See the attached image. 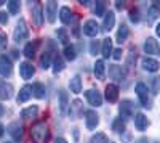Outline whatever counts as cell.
<instances>
[{
  "label": "cell",
  "mask_w": 160,
  "mask_h": 143,
  "mask_svg": "<svg viewBox=\"0 0 160 143\" xmlns=\"http://www.w3.org/2000/svg\"><path fill=\"white\" fill-rule=\"evenodd\" d=\"M31 137L35 143H43L47 138V125L45 122H37L31 129Z\"/></svg>",
  "instance_id": "cell-1"
},
{
  "label": "cell",
  "mask_w": 160,
  "mask_h": 143,
  "mask_svg": "<svg viewBox=\"0 0 160 143\" xmlns=\"http://www.w3.org/2000/svg\"><path fill=\"white\" fill-rule=\"evenodd\" d=\"M13 39H15V42H24L29 39V29L28 26H26V21L24 19H19L16 28H15V32H13Z\"/></svg>",
  "instance_id": "cell-2"
},
{
  "label": "cell",
  "mask_w": 160,
  "mask_h": 143,
  "mask_svg": "<svg viewBox=\"0 0 160 143\" xmlns=\"http://www.w3.org/2000/svg\"><path fill=\"white\" fill-rule=\"evenodd\" d=\"M135 92L138 95L139 103H141L142 106L148 108V105H149V88H148V85L142 84V82H138L136 87H135Z\"/></svg>",
  "instance_id": "cell-3"
},
{
  "label": "cell",
  "mask_w": 160,
  "mask_h": 143,
  "mask_svg": "<svg viewBox=\"0 0 160 143\" xmlns=\"http://www.w3.org/2000/svg\"><path fill=\"white\" fill-rule=\"evenodd\" d=\"M85 125H87L88 130H95V129L99 125V116L95 109L85 111Z\"/></svg>",
  "instance_id": "cell-4"
},
{
  "label": "cell",
  "mask_w": 160,
  "mask_h": 143,
  "mask_svg": "<svg viewBox=\"0 0 160 143\" xmlns=\"http://www.w3.org/2000/svg\"><path fill=\"white\" fill-rule=\"evenodd\" d=\"M85 98H87V101L90 103L91 106H101L102 105V95L98 92L96 88H90V90H87L85 92Z\"/></svg>",
  "instance_id": "cell-5"
},
{
  "label": "cell",
  "mask_w": 160,
  "mask_h": 143,
  "mask_svg": "<svg viewBox=\"0 0 160 143\" xmlns=\"http://www.w3.org/2000/svg\"><path fill=\"white\" fill-rule=\"evenodd\" d=\"M118 113L123 119H130L133 116V113H135V103H133L131 100H123L122 103H120Z\"/></svg>",
  "instance_id": "cell-6"
},
{
  "label": "cell",
  "mask_w": 160,
  "mask_h": 143,
  "mask_svg": "<svg viewBox=\"0 0 160 143\" xmlns=\"http://www.w3.org/2000/svg\"><path fill=\"white\" fill-rule=\"evenodd\" d=\"M13 72V64H11V60L7 56V55H2L0 56V76L2 77H10Z\"/></svg>",
  "instance_id": "cell-7"
},
{
  "label": "cell",
  "mask_w": 160,
  "mask_h": 143,
  "mask_svg": "<svg viewBox=\"0 0 160 143\" xmlns=\"http://www.w3.org/2000/svg\"><path fill=\"white\" fill-rule=\"evenodd\" d=\"M35 74V68L32 66V63H29V61H22L21 64H19V76L22 77L24 81H29V79H32V76Z\"/></svg>",
  "instance_id": "cell-8"
},
{
  "label": "cell",
  "mask_w": 160,
  "mask_h": 143,
  "mask_svg": "<svg viewBox=\"0 0 160 143\" xmlns=\"http://www.w3.org/2000/svg\"><path fill=\"white\" fill-rule=\"evenodd\" d=\"M83 34L88 37H96L99 34V24L95 19H88L83 24Z\"/></svg>",
  "instance_id": "cell-9"
},
{
  "label": "cell",
  "mask_w": 160,
  "mask_h": 143,
  "mask_svg": "<svg viewBox=\"0 0 160 143\" xmlns=\"http://www.w3.org/2000/svg\"><path fill=\"white\" fill-rule=\"evenodd\" d=\"M141 66H142L144 71H148V72H157L160 69V63L157 60H154V58H148V56H146L141 61Z\"/></svg>",
  "instance_id": "cell-10"
},
{
  "label": "cell",
  "mask_w": 160,
  "mask_h": 143,
  "mask_svg": "<svg viewBox=\"0 0 160 143\" xmlns=\"http://www.w3.org/2000/svg\"><path fill=\"white\" fill-rule=\"evenodd\" d=\"M45 13H47V19L48 23H55L56 16H58V3L56 2H47L45 5Z\"/></svg>",
  "instance_id": "cell-11"
},
{
  "label": "cell",
  "mask_w": 160,
  "mask_h": 143,
  "mask_svg": "<svg viewBox=\"0 0 160 143\" xmlns=\"http://www.w3.org/2000/svg\"><path fill=\"white\" fill-rule=\"evenodd\" d=\"M104 97L109 103H115L118 100V87L115 84H109L106 85V90H104Z\"/></svg>",
  "instance_id": "cell-12"
},
{
  "label": "cell",
  "mask_w": 160,
  "mask_h": 143,
  "mask_svg": "<svg viewBox=\"0 0 160 143\" xmlns=\"http://www.w3.org/2000/svg\"><path fill=\"white\" fill-rule=\"evenodd\" d=\"M32 23L35 26H42L43 24V7L42 3H35L32 8Z\"/></svg>",
  "instance_id": "cell-13"
},
{
  "label": "cell",
  "mask_w": 160,
  "mask_h": 143,
  "mask_svg": "<svg viewBox=\"0 0 160 143\" xmlns=\"http://www.w3.org/2000/svg\"><path fill=\"white\" fill-rule=\"evenodd\" d=\"M22 130L24 129H22V125L19 122H13V124L8 125V134L11 135V138L15 141H19L22 138Z\"/></svg>",
  "instance_id": "cell-14"
},
{
  "label": "cell",
  "mask_w": 160,
  "mask_h": 143,
  "mask_svg": "<svg viewBox=\"0 0 160 143\" xmlns=\"http://www.w3.org/2000/svg\"><path fill=\"white\" fill-rule=\"evenodd\" d=\"M135 127H136V130H139V132L146 130V129L149 127V119L146 118V114H142V113L135 114Z\"/></svg>",
  "instance_id": "cell-15"
},
{
  "label": "cell",
  "mask_w": 160,
  "mask_h": 143,
  "mask_svg": "<svg viewBox=\"0 0 160 143\" xmlns=\"http://www.w3.org/2000/svg\"><path fill=\"white\" fill-rule=\"evenodd\" d=\"M144 51L148 55H157L158 53V44L155 42L154 37H148L144 42Z\"/></svg>",
  "instance_id": "cell-16"
},
{
  "label": "cell",
  "mask_w": 160,
  "mask_h": 143,
  "mask_svg": "<svg viewBox=\"0 0 160 143\" xmlns=\"http://www.w3.org/2000/svg\"><path fill=\"white\" fill-rule=\"evenodd\" d=\"M109 77L114 81H122L125 77V69H122V66L112 64V66H109Z\"/></svg>",
  "instance_id": "cell-17"
},
{
  "label": "cell",
  "mask_w": 160,
  "mask_h": 143,
  "mask_svg": "<svg viewBox=\"0 0 160 143\" xmlns=\"http://www.w3.org/2000/svg\"><path fill=\"white\" fill-rule=\"evenodd\" d=\"M114 24H115V15H114V11H108V13L104 15V21H102V31L109 32V31L114 28Z\"/></svg>",
  "instance_id": "cell-18"
},
{
  "label": "cell",
  "mask_w": 160,
  "mask_h": 143,
  "mask_svg": "<svg viewBox=\"0 0 160 143\" xmlns=\"http://www.w3.org/2000/svg\"><path fill=\"white\" fill-rule=\"evenodd\" d=\"M69 88H71V92L75 93V95H78L80 92H82V77H80L78 74H75L69 81Z\"/></svg>",
  "instance_id": "cell-19"
},
{
  "label": "cell",
  "mask_w": 160,
  "mask_h": 143,
  "mask_svg": "<svg viewBox=\"0 0 160 143\" xmlns=\"http://www.w3.org/2000/svg\"><path fill=\"white\" fill-rule=\"evenodd\" d=\"M112 40H111V37H106L104 40L101 42V53H102V56L108 60L109 56H112Z\"/></svg>",
  "instance_id": "cell-20"
},
{
  "label": "cell",
  "mask_w": 160,
  "mask_h": 143,
  "mask_svg": "<svg viewBox=\"0 0 160 143\" xmlns=\"http://www.w3.org/2000/svg\"><path fill=\"white\" fill-rule=\"evenodd\" d=\"M93 72H95L96 79H99V81L104 79V77H106V63H104V60H96Z\"/></svg>",
  "instance_id": "cell-21"
},
{
  "label": "cell",
  "mask_w": 160,
  "mask_h": 143,
  "mask_svg": "<svg viewBox=\"0 0 160 143\" xmlns=\"http://www.w3.org/2000/svg\"><path fill=\"white\" fill-rule=\"evenodd\" d=\"M37 114H38V106H37V105H32V106H29V108H24V109H21V113H19L21 119H34Z\"/></svg>",
  "instance_id": "cell-22"
},
{
  "label": "cell",
  "mask_w": 160,
  "mask_h": 143,
  "mask_svg": "<svg viewBox=\"0 0 160 143\" xmlns=\"http://www.w3.org/2000/svg\"><path fill=\"white\" fill-rule=\"evenodd\" d=\"M13 97V87L11 84L0 82V100H10Z\"/></svg>",
  "instance_id": "cell-23"
},
{
  "label": "cell",
  "mask_w": 160,
  "mask_h": 143,
  "mask_svg": "<svg viewBox=\"0 0 160 143\" xmlns=\"http://www.w3.org/2000/svg\"><path fill=\"white\" fill-rule=\"evenodd\" d=\"M31 97H32V87H31V85H24V87L19 90L16 101H18V103H26Z\"/></svg>",
  "instance_id": "cell-24"
},
{
  "label": "cell",
  "mask_w": 160,
  "mask_h": 143,
  "mask_svg": "<svg viewBox=\"0 0 160 143\" xmlns=\"http://www.w3.org/2000/svg\"><path fill=\"white\" fill-rule=\"evenodd\" d=\"M59 19L62 24H69L72 21V10L69 7H61L59 10Z\"/></svg>",
  "instance_id": "cell-25"
},
{
  "label": "cell",
  "mask_w": 160,
  "mask_h": 143,
  "mask_svg": "<svg viewBox=\"0 0 160 143\" xmlns=\"http://www.w3.org/2000/svg\"><path fill=\"white\" fill-rule=\"evenodd\" d=\"M37 47H38V40L26 44V47H24V56L26 58H34L35 53H37Z\"/></svg>",
  "instance_id": "cell-26"
},
{
  "label": "cell",
  "mask_w": 160,
  "mask_h": 143,
  "mask_svg": "<svg viewBox=\"0 0 160 143\" xmlns=\"http://www.w3.org/2000/svg\"><path fill=\"white\" fill-rule=\"evenodd\" d=\"M45 87H43V84H40V82H35L34 85H32V95L35 97V98H38V100H42V98H45Z\"/></svg>",
  "instance_id": "cell-27"
},
{
  "label": "cell",
  "mask_w": 160,
  "mask_h": 143,
  "mask_svg": "<svg viewBox=\"0 0 160 143\" xmlns=\"http://www.w3.org/2000/svg\"><path fill=\"white\" fill-rule=\"evenodd\" d=\"M128 34H130V31H128V28H127V26H125V24H120L118 32H117V42H118V44L125 42L127 39H128Z\"/></svg>",
  "instance_id": "cell-28"
},
{
  "label": "cell",
  "mask_w": 160,
  "mask_h": 143,
  "mask_svg": "<svg viewBox=\"0 0 160 143\" xmlns=\"http://www.w3.org/2000/svg\"><path fill=\"white\" fill-rule=\"evenodd\" d=\"M64 58L69 60V61H74L77 58V51H75V47L74 45H66L64 47Z\"/></svg>",
  "instance_id": "cell-29"
},
{
  "label": "cell",
  "mask_w": 160,
  "mask_h": 143,
  "mask_svg": "<svg viewBox=\"0 0 160 143\" xmlns=\"http://www.w3.org/2000/svg\"><path fill=\"white\" fill-rule=\"evenodd\" d=\"M68 106H69L68 93H66L64 90H61V92H59V111H61V113H66V109H68Z\"/></svg>",
  "instance_id": "cell-30"
},
{
  "label": "cell",
  "mask_w": 160,
  "mask_h": 143,
  "mask_svg": "<svg viewBox=\"0 0 160 143\" xmlns=\"http://www.w3.org/2000/svg\"><path fill=\"white\" fill-rule=\"evenodd\" d=\"M148 15H149V19H155L157 16H160V2H154L149 7Z\"/></svg>",
  "instance_id": "cell-31"
},
{
  "label": "cell",
  "mask_w": 160,
  "mask_h": 143,
  "mask_svg": "<svg viewBox=\"0 0 160 143\" xmlns=\"http://www.w3.org/2000/svg\"><path fill=\"white\" fill-rule=\"evenodd\" d=\"M64 68H66L64 60H62L61 56H56V58H55V61H53V72H55V74H58V72L64 71Z\"/></svg>",
  "instance_id": "cell-32"
},
{
  "label": "cell",
  "mask_w": 160,
  "mask_h": 143,
  "mask_svg": "<svg viewBox=\"0 0 160 143\" xmlns=\"http://www.w3.org/2000/svg\"><path fill=\"white\" fill-rule=\"evenodd\" d=\"M50 64H51V56L48 51H45V53L42 55V58H40V68H42L43 71L50 68Z\"/></svg>",
  "instance_id": "cell-33"
},
{
  "label": "cell",
  "mask_w": 160,
  "mask_h": 143,
  "mask_svg": "<svg viewBox=\"0 0 160 143\" xmlns=\"http://www.w3.org/2000/svg\"><path fill=\"white\" fill-rule=\"evenodd\" d=\"M112 130L117 132V134H123L125 132V122L122 119H115L112 122Z\"/></svg>",
  "instance_id": "cell-34"
},
{
  "label": "cell",
  "mask_w": 160,
  "mask_h": 143,
  "mask_svg": "<svg viewBox=\"0 0 160 143\" xmlns=\"http://www.w3.org/2000/svg\"><path fill=\"white\" fill-rule=\"evenodd\" d=\"M56 35H58V39H59V42H61V44L68 45V42H69V35H68V31H66L64 28H59V29L56 31Z\"/></svg>",
  "instance_id": "cell-35"
},
{
  "label": "cell",
  "mask_w": 160,
  "mask_h": 143,
  "mask_svg": "<svg viewBox=\"0 0 160 143\" xmlns=\"http://www.w3.org/2000/svg\"><path fill=\"white\" fill-rule=\"evenodd\" d=\"M90 143H109V138L106 137V134L98 132L96 135H93V137L90 138Z\"/></svg>",
  "instance_id": "cell-36"
},
{
  "label": "cell",
  "mask_w": 160,
  "mask_h": 143,
  "mask_svg": "<svg viewBox=\"0 0 160 143\" xmlns=\"http://www.w3.org/2000/svg\"><path fill=\"white\" fill-rule=\"evenodd\" d=\"M7 5H8V11L11 13V15H18L19 10H21V5H19V2H16V0H11V2H8Z\"/></svg>",
  "instance_id": "cell-37"
},
{
  "label": "cell",
  "mask_w": 160,
  "mask_h": 143,
  "mask_svg": "<svg viewBox=\"0 0 160 143\" xmlns=\"http://www.w3.org/2000/svg\"><path fill=\"white\" fill-rule=\"evenodd\" d=\"M95 15L96 16H104L106 15V3L104 2H96V5H95Z\"/></svg>",
  "instance_id": "cell-38"
},
{
  "label": "cell",
  "mask_w": 160,
  "mask_h": 143,
  "mask_svg": "<svg viewBox=\"0 0 160 143\" xmlns=\"http://www.w3.org/2000/svg\"><path fill=\"white\" fill-rule=\"evenodd\" d=\"M151 85H152V92L157 93L160 90V76H154L151 79Z\"/></svg>",
  "instance_id": "cell-39"
},
{
  "label": "cell",
  "mask_w": 160,
  "mask_h": 143,
  "mask_svg": "<svg viewBox=\"0 0 160 143\" xmlns=\"http://www.w3.org/2000/svg\"><path fill=\"white\" fill-rule=\"evenodd\" d=\"M139 19H141V18H139V11H138L136 8L130 10V21L136 24V23H139Z\"/></svg>",
  "instance_id": "cell-40"
},
{
  "label": "cell",
  "mask_w": 160,
  "mask_h": 143,
  "mask_svg": "<svg viewBox=\"0 0 160 143\" xmlns=\"http://www.w3.org/2000/svg\"><path fill=\"white\" fill-rule=\"evenodd\" d=\"M98 50H99V42H98V40H91V42H90V55L96 56Z\"/></svg>",
  "instance_id": "cell-41"
},
{
  "label": "cell",
  "mask_w": 160,
  "mask_h": 143,
  "mask_svg": "<svg viewBox=\"0 0 160 143\" xmlns=\"http://www.w3.org/2000/svg\"><path fill=\"white\" fill-rule=\"evenodd\" d=\"M7 42H8V37H7V34L0 31V50L7 48Z\"/></svg>",
  "instance_id": "cell-42"
},
{
  "label": "cell",
  "mask_w": 160,
  "mask_h": 143,
  "mask_svg": "<svg viewBox=\"0 0 160 143\" xmlns=\"http://www.w3.org/2000/svg\"><path fill=\"white\" fill-rule=\"evenodd\" d=\"M122 48H117V50H114L112 51V56H114V60H122Z\"/></svg>",
  "instance_id": "cell-43"
},
{
  "label": "cell",
  "mask_w": 160,
  "mask_h": 143,
  "mask_svg": "<svg viewBox=\"0 0 160 143\" xmlns=\"http://www.w3.org/2000/svg\"><path fill=\"white\" fill-rule=\"evenodd\" d=\"M7 23H8L7 13H0V24H7Z\"/></svg>",
  "instance_id": "cell-44"
},
{
  "label": "cell",
  "mask_w": 160,
  "mask_h": 143,
  "mask_svg": "<svg viewBox=\"0 0 160 143\" xmlns=\"http://www.w3.org/2000/svg\"><path fill=\"white\" fill-rule=\"evenodd\" d=\"M115 7H117V10H123L125 8V2H115Z\"/></svg>",
  "instance_id": "cell-45"
},
{
  "label": "cell",
  "mask_w": 160,
  "mask_h": 143,
  "mask_svg": "<svg viewBox=\"0 0 160 143\" xmlns=\"http://www.w3.org/2000/svg\"><path fill=\"white\" fill-rule=\"evenodd\" d=\"M55 143H68V140L62 137H58V138H55Z\"/></svg>",
  "instance_id": "cell-46"
},
{
  "label": "cell",
  "mask_w": 160,
  "mask_h": 143,
  "mask_svg": "<svg viewBox=\"0 0 160 143\" xmlns=\"http://www.w3.org/2000/svg\"><path fill=\"white\" fill-rule=\"evenodd\" d=\"M78 3H80V5H83V7H88V5H90L91 2H88V0H80Z\"/></svg>",
  "instance_id": "cell-47"
},
{
  "label": "cell",
  "mask_w": 160,
  "mask_h": 143,
  "mask_svg": "<svg viewBox=\"0 0 160 143\" xmlns=\"http://www.w3.org/2000/svg\"><path fill=\"white\" fill-rule=\"evenodd\" d=\"M155 34H157V37H160V23L155 26Z\"/></svg>",
  "instance_id": "cell-48"
},
{
  "label": "cell",
  "mask_w": 160,
  "mask_h": 143,
  "mask_svg": "<svg viewBox=\"0 0 160 143\" xmlns=\"http://www.w3.org/2000/svg\"><path fill=\"white\" fill-rule=\"evenodd\" d=\"M74 138L78 140V129H74Z\"/></svg>",
  "instance_id": "cell-49"
},
{
  "label": "cell",
  "mask_w": 160,
  "mask_h": 143,
  "mask_svg": "<svg viewBox=\"0 0 160 143\" xmlns=\"http://www.w3.org/2000/svg\"><path fill=\"white\" fill-rule=\"evenodd\" d=\"M5 114V108L2 106V105H0V118H2V116Z\"/></svg>",
  "instance_id": "cell-50"
},
{
  "label": "cell",
  "mask_w": 160,
  "mask_h": 143,
  "mask_svg": "<svg viewBox=\"0 0 160 143\" xmlns=\"http://www.w3.org/2000/svg\"><path fill=\"white\" fill-rule=\"evenodd\" d=\"M136 143H148V138H139L136 140Z\"/></svg>",
  "instance_id": "cell-51"
},
{
  "label": "cell",
  "mask_w": 160,
  "mask_h": 143,
  "mask_svg": "<svg viewBox=\"0 0 160 143\" xmlns=\"http://www.w3.org/2000/svg\"><path fill=\"white\" fill-rule=\"evenodd\" d=\"M3 132H5V129H3V125H2V124H0V137L3 135Z\"/></svg>",
  "instance_id": "cell-52"
},
{
  "label": "cell",
  "mask_w": 160,
  "mask_h": 143,
  "mask_svg": "<svg viewBox=\"0 0 160 143\" xmlns=\"http://www.w3.org/2000/svg\"><path fill=\"white\" fill-rule=\"evenodd\" d=\"M3 3H5V2H2V0H0V5H3Z\"/></svg>",
  "instance_id": "cell-53"
},
{
  "label": "cell",
  "mask_w": 160,
  "mask_h": 143,
  "mask_svg": "<svg viewBox=\"0 0 160 143\" xmlns=\"http://www.w3.org/2000/svg\"><path fill=\"white\" fill-rule=\"evenodd\" d=\"M5 143H8V141H5Z\"/></svg>",
  "instance_id": "cell-54"
}]
</instances>
